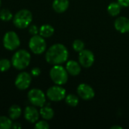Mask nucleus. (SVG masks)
Segmentation results:
<instances>
[{
  "instance_id": "obj_6",
  "label": "nucleus",
  "mask_w": 129,
  "mask_h": 129,
  "mask_svg": "<svg viewBox=\"0 0 129 129\" xmlns=\"http://www.w3.org/2000/svg\"><path fill=\"white\" fill-rule=\"evenodd\" d=\"M29 101L35 107H42L46 102V96L45 93L39 88L31 89L27 94Z\"/></svg>"
},
{
  "instance_id": "obj_31",
  "label": "nucleus",
  "mask_w": 129,
  "mask_h": 129,
  "mask_svg": "<svg viewBox=\"0 0 129 129\" xmlns=\"http://www.w3.org/2000/svg\"><path fill=\"white\" fill-rule=\"evenodd\" d=\"M0 6H1V0H0Z\"/></svg>"
},
{
  "instance_id": "obj_24",
  "label": "nucleus",
  "mask_w": 129,
  "mask_h": 129,
  "mask_svg": "<svg viewBox=\"0 0 129 129\" xmlns=\"http://www.w3.org/2000/svg\"><path fill=\"white\" fill-rule=\"evenodd\" d=\"M73 48L76 52H80L81 51L85 49V43L80 39H76L73 42Z\"/></svg>"
},
{
  "instance_id": "obj_23",
  "label": "nucleus",
  "mask_w": 129,
  "mask_h": 129,
  "mask_svg": "<svg viewBox=\"0 0 129 129\" xmlns=\"http://www.w3.org/2000/svg\"><path fill=\"white\" fill-rule=\"evenodd\" d=\"M11 66V62L8 59H1L0 60V71L6 72L8 71Z\"/></svg>"
},
{
  "instance_id": "obj_5",
  "label": "nucleus",
  "mask_w": 129,
  "mask_h": 129,
  "mask_svg": "<svg viewBox=\"0 0 129 129\" xmlns=\"http://www.w3.org/2000/svg\"><path fill=\"white\" fill-rule=\"evenodd\" d=\"M29 48L35 54H41L46 51L47 44L45 39L40 35L33 36L29 42Z\"/></svg>"
},
{
  "instance_id": "obj_15",
  "label": "nucleus",
  "mask_w": 129,
  "mask_h": 129,
  "mask_svg": "<svg viewBox=\"0 0 129 129\" xmlns=\"http://www.w3.org/2000/svg\"><path fill=\"white\" fill-rule=\"evenodd\" d=\"M69 0H54L52 8L57 13H63L69 8Z\"/></svg>"
},
{
  "instance_id": "obj_3",
  "label": "nucleus",
  "mask_w": 129,
  "mask_h": 129,
  "mask_svg": "<svg viewBox=\"0 0 129 129\" xmlns=\"http://www.w3.org/2000/svg\"><path fill=\"white\" fill-rule=\"evenodd\" d=\"M33 20V14L27 9H22L17 11L14 17V25L19 29H24L29 26Z\"/></svg>"
},
{
  "instance_id": "obj_4",
  "label": "nucleus",
  "mask_w": 129,
  "mask_h": 129,
  "mask_svg": "<svg viewBox=\"0 0 129 129\" xmlns=\"http://www.w3.org/2000/svg\"><path fill=\"white\" fill-rule=\"evenodd\" d=\"M50 77L54 83L58 85H63L68 81V73L63 67L60 65H54L50 70Z\"/></svg>"
},
{
  "instance_id": "obj_11",
  "label": "nucleus",
  "mask_w": 129,
  "mask_h": 129,
  "mask_svg": "<svg viewBox=\"0 0 129 129\" xmlns=\"http://www.w3.org/2000/svg\"><path fill=\"white\" fill-rule=\"evenodd\" d=\"M77 94L79 97L84 101H90L93 99L95 95L93 88L86 83H82L79 85L77 87Z\"/></svg>"
},
{
  "instance_id": "obj_28",
  "label": "nucleus",
  "mask_w": 129,
  "mask_h": 129,
  "mask_svg": "<svg viewBox=\"0 0 129 129\" xmlns=\"http://www.w3.org/2000/svg\"><path fill=\"white\" fill-rule=\"evenodd\" d=\"M118 2L122 7H129V0H118Z\"/></svg>"
},
{
  "instance_id": "obj_13",
  "label": "nucleus",
  "mask_w": 129,
  "mask_h": 129,
  "mask_svg": "<svg viewBox=\"0 0 129 129\" xmlns=\"http://www.w3.org/2000/svg\"><path fill=\"white\" fill-rule=\"evenodd\" d=\"M115 29L121 33H126L129 32V19L126 17H119L114 22Z\"/></svg>"
},
{
  "instance_id": "obj_14",
  "label": "nucleus",
  "mask_w": 129,
  "mask_h": 129,
  "mask_svg": "<svg viewBox=\"0 0 129 129\" xmlns=\"http://www.w3.org/2000/svg\"><path fill=\"white\" fill-rule=\"evenodd\" d=\"M66 70H67L68 74H70L73 76H76L79 75V73H81V65L79 62H76V60H70L67 62Z\"/></svg>"
},
{
  "instance_id": "obj_12",
  "label": "nucleus",
  "mask_w": 129,
  "mask_h": 129,
  "mask_svg": "<svg viewBox=\"0 0 129 129\" xmlns=\"http://www.w3.org/2000/svg\"><path fill=\"white\" fill-rule=\"evenodd\" d=\"M39 112L35 107L28 106L24 110V118L30 123H36L39 118Z\"/></svg>"
},
{
  "instance_id": "obj_27",
  "label": "nucleus",
  "mask_w": 129,
  "mask_h": 129,
  "mask_svg": "<svg viewBox=\"0 0 129 129\" xmlns=\"http://www.w3.org/2000/svg\"><path fill=\"white\" fill-rule=\"evenodd\" d=\"M40 74H41V70H40V68H39V67H34L33 69H32V70H31V76L37 77Z\"/></svg>"
},
{
  "instance_id": "obj_22",
  "label": "nucleus",
  "mask_w": 129,
  "mask_h": 129,
  "mask_svg": "<svg viewBox=\"0 0 129 129\" xmlns=\"http://www.w3.org/2000/svg\"><path fill=\"white\" fill-rule=\"evenodd\" d=\"M13 15L10 10L7 8H2L0 11V19L3 21H9L12 19Z\"/></svg>"
},
{
  "instance_id": "obj_9",
  "label": "nucleus",
  "mask_w": 129,
  "mask_h": 129,
  "mask_svg": "<svg viewBox=\"0 0 129 129\" xmlns=\"http://www.w3.org/2000/svg\"><path fill=\"white\" fill-rule=\"evenodd\" d=\"M94 54L88 49H83L79 52V63L85 68L91 67L94 63Z\"/></svg>"
},
{
  "instance_id": "obj_7",
  "label": "nucleus",
  "mask_w": 129,
  "mask_h": 129,
  "mask_svg": "<svg viewBox=\"0 0 129 129\" xmlns=\"http://www.w3.org/2000/svg\"><path fill=\"white\" fill-rule=\"evenodd\" d=\"M20 45V40L17 34L14 31L7 32L3 37V45L8 51L16 50Z\"/></svg>"
},
{
  "instance_id": "obj_20",
  "label": "nucleus",
  "mask_w": 129,
  "mask_h": 129,
  "mask_svg": "<svg viewBox=\"0 0 129 129\" xmlns=\"http://www.w3.org/2000/svg\"><path fill=\"white\" fill-rule=\"evenodd\" d=\"M65 102L68 106L72 107H76L79 103V99L76 95L73 94H70L68 95H66Z\"/></svg>"
},
{
  "instance_id": "obj_2",
  "label": "nucleus",
  "mask_w": 129,
  "mask_h": 129,
  "mask_svg": "<svg viewBox=\"0 0 129 129\" xmlns=\"http://www.w3.org/2000/svg\"><path fill=\"white\" fill-rule=\"evenodd\" d=\"M31 55L29 52L26 50L21 49L14 54L11 58V64L15 69L21 70L29 65Z\"/></svg>"
},
{
  "instance_id": "obj_29",
  "label": "nucleus",
  "mask_w": 129,
  "mask_h": 129,
  "mask_svg": "<svg viewBox=\"0 0 129 129\" xmlns=\"http://www.w3.org/2000/svg\"><path fill=\"white\" fill-rule=\"evenodd\" d=\"M11 128L14 129H20L22 128V125L19 122H14V123H12V127Z\"/></svg>"
},
{
  "instance_id": "obj_18",
  "label": "nucleus",
  "mask_w": 129,
  "mask_h": 129,
  "mask_svg": "<svg viewBox=\"0 0 129 129\" xmlns=\"http://www.w3.org/2000/svg\"><path fill=\"white\" fill-rule=\"evenodd\" d=\"M21 114H22V109L20 108V106L14 104L10 107L8 110V116L9 118L11 119L12 120L17 119L18 118L20 117Z\"/></svg>"
},
{
  "instance_id": "obj_25",
  "label": "nucleus",
  "mask_w": 129,
  "mask_h": 129,
  "mask_svg": "<svg viewBox=\"0 0 129 129\" xmlns=\"http://www.w3.org/2000/svg\"><path fill=\"white\" fill-rule=\"evenodd\" d=\"M50 128L48 123L46 121L42 120L36 122L35 125V128L36 129H48Z\"/></svg>"
},
{
  "instance_id": "obj_8",
  "label": "nucleus",
  "mask_w": 129,
  "mask_h": 129,
  "mask_svg": "<svg viewBox=\"0 0 129 129\" xmlns=\"http://www.w3.org/2000/svg\"><path fill=\"white\" fill-rule=\"evenodd\" d=\"M46 96L48 98L54 102H58L63 99L66 97V90L61 85H54L50 87L46 92Z\"/></svg>"
},
{
  "instance_id": "obj_17",
  "label": "nucleus",
  "mask_w": 129,
  "mask_h": 129,
  "mask_svg": "<svg viewBox=\"0 0 129 129\" xmlns=\"http://www.w3.org/2000/svg\"><path fill=\"white\" fill-rule=\"evenodd\" d=\"M39 114L45 120H51L54 116V110L49 106H43L39 110Z\"/></svg>"
},
{
  "instance_id": "obj_10",
  "label": "nucleus",
  "mask_w": 129,
  "mask_h": 129,
  "mask_svg": "<svg viewBox=\"0 0 129 129\" xmlns=\"http://www.w3.org/2000/svg\"><path fill=\"white\" fill-rule=\"evenodd\" d=\"M32 82V76L27 72H22L17 75L15 79V86L20 90L27 89Z\"/></svg>"
},
{
  "instance_id": "obj_21",
  "label": "nucleus",
  "mask_w": 129,
  "mask_h": 129,
  "mask_svg": "<svg viewBox=\"0 0 129 129\" xmlns=\"http://www.w3.org/2000/svg\"><path fill=\"white\" fill-rule=\"evenodd\" d=\"M12 119L4 116H0V129H10L12 127Z\"/></svg>"
},
{
  "instance_id": "obj_16",
  "label": "nucleus",
  "mask_w": 129,
  "mask_h": 129,
  "mask_svg": "<svg viewBox=\"0 0 129 129\" xmlns=\"http://www.w3.org/2000/svg\"><path fill=\"white\" fill-rule=\"evenodd\" d=\"M54 33V27L50 24H44L39 28V33L43 38H49Z\"/></svg>"
},
{
  "instance_id": "obj_30",
  "label": "nucleus",
  "mask_w": 129,
  "mask_h": 129,
  "mask_svg": "<svg viewBox=\"0 0 129 129\" xmlns=\"http://www.w3.org/2000/svg\"><path fill=\"white\" fill-rule=\"evenodd\" d=\"M110 129H122V127L119 125H113L110 128Z\"/></svg>"
},
{
  "instance_id": "obj_1",
  "label": "nucleus",
  "mask_w": 129,
  "mask_h": 129,
  "mask_svg": "<svg viewBox=\"0 0 129 129\" xmlns=\"http://www.w3.org/2000/svg\"><path fill=\"white\" fill-rule=\"evenodd\" d=\"M69 57V52L65 45L57 43L51 45L45 53L46 61L51 65H60L65 63Z\"/></svg>"
},
{
  "instance_id": "obj_19",
  "label": "nucleus",
  "mask_w": 129,
  "mask_h": 129,
  "mask_svg": "<svg viewBox=\"0 0 129 129\" xmlns=\"http://www.w3.org/2000/svg\"><path fill=\"white\" fill-rule=\"evenodd\" d=\"M121 8L122 6L119 4V2H112L107 7V12L110 15L116 17L120 14Z\"/></svg>"
},
{
  "instance_id": "obj_26",
  "label": "nucleus",
  "mask_w": 129,
  "mask_h": 129,
  "mask_svg": "<svg viewBox=\"0 0 129 129\" xmlns=\"http://www.w3.org/2000/svg\"><path fill=\"white\" fill-rule=\"evenodd\" d=\"M39 29H38L37 26H36V25H32V26H30V27L29 28V33L32 36L37 35V34L39 33Z\"/></svg>"
}]
</instances>
